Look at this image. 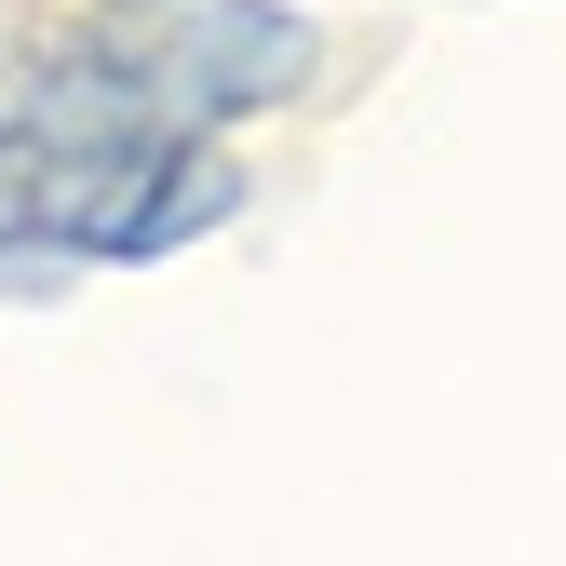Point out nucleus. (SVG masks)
Here are the masks:
<instances>
[]
</instances>
